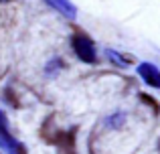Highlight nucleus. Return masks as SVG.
<instances>
[{
    "label": "nucleus",
    "mask_w": 160,
    "mask_h": 154,
    "mask_svg": "<svg viewBox=\"0 0 160 154\" xmlns=\"http://www.w3.org/2000/svg\"><path fill=\"white\" fill-rule=\"evenodd\" d=\"M0 2H8V0H0Z\"/></svg>",
    "instance_id": "nucleus-5"
},
{
    "label": "nucleus",
    "mask_w": 160,
    "mask_h": 154,
    "mask_svg": "<svg viewBox=\"0 0 160 154\" xmlns=\"http://www.w3.org/2000/svg\"><path fill=\"white\" fill-rule=\"evenodd\" d=\"M49 6H53L55 10H59L67 18H75L77 16V8L71 4V0H45Z\"/></svg>",
    "instance_id": "nucleus-4"
},
{
    "label": "nucleus",
    "mask_w": 160,
    "mask_h": 154,
    "mask_svg": "<svg viewBox=\"0 0 160 154\" xmlns=\"http://www.w3.org/2000/svg\"><path fill=\"white\" fill-rule=\"evenodd\" d=\"M138 73H140V77L144 79L150 87H160V71L156 69V65L142 63V65H138Z\"/></svg>",
    "instance_id": "nucleus-3"
},
{
    "label": "nucleus",
    "mask_w": 160,
    "mask_h": 154,
    "mask_svg": "<svg viewBox=\"0 0 160 154\" xmlns=\"http://www.w3.org/2000/svg\"><path fill=\"white\" fill-rule=\"evenodd\" d=\"M0 148H4L8 154H27V152H24V148H22V144L10 136L6 118H4L2 112H0Z\"/></svg>",
    "instance_id": "nucleus-2"
},
{
    "label": "nucleus",
    "mask_w": 160,
    "mask_h": 154,
    "mask_svg": "<svg viewBox=\"0 0 160 154\" xmlns=\"http://www.w3.org/2000/svg\"><path fill=\"white\" fill-rule=\"evenodd\" d=\"M71 47H73L75 55L79 57V59L83 61V63H95L98 61V55H95V47H93V41L89 39V37L81 35V32H77V35H73V39H71Z\"/></svg>",
    "instance_id": "nucleus-1"
}]
</instances>
